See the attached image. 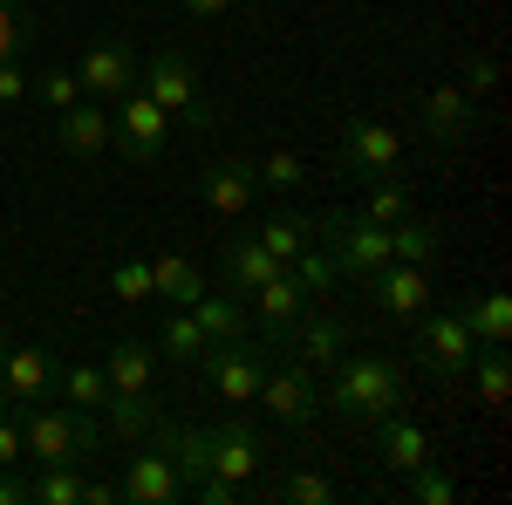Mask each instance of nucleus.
Returning <instances> with one entry per match:
<instances>
[{"instance_id": "f257e3e1", "label": "nucleus", "mask_w": 512, "mask_h": 505, "mask_svg": "<svg viewBox=\"0 0 512 505\" xmlns=\"http://www.w3.org/2000/svg\"><path fill=\"white\" fill-rule=\"evenodd\" d=\"M21 424V458L28 465H96L103 458V424L76 403H14Z\"/></svg>"}, {"instance_id": "f03ea898", "label": "nucleus", "mask_w": 512, "mask_h": 505, "mask_svg": "<svg viewBox=\"0 0 512 505\" xmlns=\"http://www.w3.org/2000/svg\"><path fill=\"white\" fill-rule=\"evenodd\" d=\"M321 410H335L355 430H376L390 410H403V369L390 355H342L321 389Z\"/></svg>"}, {"instance_id": "7ed1b4c3", "label": "nucleus", "mask_w": 512, "mask_h": 505, "mask_svg": "<svg viewBox=\"0 0 512 505\" xmlns=\"http://www.w3.org/2000/svg\"><path fill=\"white\" fill-rule=\"evenodd\" d=\"M137 89H144V96H151V103H158L171 123H192V130H205V123L219 117V110H212V96L198 89V69L178 55V48L151 55V62L137 69Z\"/></svg>"}, {"instance_id": "20e7f679", "label": "nucleus", "mask_w": 512, "mask_h": 505, "mask_svg": "<svg viewBox=\"0 0 512 505\" xmlns=\"http://www.w3.org/2000/svg\"><path fill=\"white\" fill-rule=\"evenodd\" d=\"M110 123H117V130H110V151H123L130 164H158V157L171 151V130H178L144 89H123V103H117Z\"/></svg>"}, {"instance_id": "39448f33", "label": "nucleus", "mask_w": 512, "mask_h": 505, "mask_svg": "<svg viewBox=\"0 0 512 505\" xmlns=\"http://www.w3.org/2000/svg\"><path fill=\"white\" fill-rule=\"evenodd\" d=\"M198 362H205V376H212V389L226 403H253L260 383H267V369H274V349H253L246 335H233V342H205Z\"/></svg>"}, {"instance_id": "423d86ee", "label": "nucleus", "mask_w": 512, "mask_h": 505, "mask_svg": "<svg viewBox=\"0 0 512 505\" xmlns=\"http://www.w3.org/2000/svg\"><path fill=\"white\" fill-rule=\"evenodd\" d=\"M472 355H478V342L465 335V321H458V308H424L417 314V362L431 369L437 383H458L465 369H472Z\"/></svg>"}, {"instance_id": "0eeeda50", "label": "nucleus", "mask_w": 512, "mask_h": 505, "mask_svg": "<svg viewBox=\"0 0 512 505\" xmlns=\"http://www.w3.org/2000/svg\"><path fill=\"white\" fill-rule=\"evenodd\" d=\"M335 157H342V171L362 178V185H396L403 178V137H396L390 123H349Z\"/></svg>"}, {"instance_id": "6e6552de", "label": "nucleus", "mask_w": 512, "mask_h": 505, "mask_svg": "<svg viewBox=\"0 0 512 505\" xmlns=\"http://www.w3.org/2000/svg\"><path fill=\"white\" fill-rule=\"evenodd\" d=\"M117 492H123V505H178L185 499V478H178L164 444H137V458L123 465Z\"/></svg>"}, {"instance_id": "1a4fd4ad", "label": "nucleus", "mask_w": 512, "mask_h": 505, "mask_svg": "<svg viewBox=\"0 0 512 505\" xmlns=\"http://www.w3.org/2000/svg\"><path fill=\"white\" fill-rule=\"evenodd\" d=\"M253 403H260L280 430H308L321 417V389L308 383V369H301V362H294V369H267V383H260Z\"/></svg>"}, {"instance_id": "9d476101", "label": "nucleus", "mask_w": 512, "mask_h": 505, "mask_svg": "<svg viewBox=\"0 0 512 505\" xmlns=\"http://www.w3.org/2000/svg\"><path fill=\"white\" fill-rule=\"evenodd\" d=\"M260 465H267V437L253 430V417H226V424L212 430V471H219V478L253 485Z\"/></svg>"}, {"instance_id": "9b49d317", "label": "nucleus", "mask_w": 512, "mask_h": 505, "mask_svg": "<svg viewBox=\"0 0 512 505\" xmlns=\"http://www.w3.org/2000/svg\"><path fill=\"white\" fill-rule=\"evenodd\" d=\"M424 144H431L437 157H451V151H465L472 144V130H478V103H465L458 89H431L424 96Z\"/></svg>"}, {"instance_id": "f8f14e48", "label": "nucleus", "mask_w": 512, "mask_h": 505, "mask_svg": "<svg viewBox=\"0 0 512 505\" xmlns=\"http://www.w3.org/2000/svg\"><path fill=\"white\" fill-rule=\"evenodd\" d=\"M246 308L260 314V342H274V349H280V342H287V328H294V321H301V308H308V287L280 267L267 287H253V294H246Z\"/></svg>"}, {"instance_id": "ddd939ff", "label": "nucleus", "mask_w": 512, "mask_h": 505, "mask_svg": "<svg viewBox=\"0 0 512 505\" xmlns=\"http://www.w3.org/2000/svg\"><path fill=\"white\" fill-rule=\"evenodd\" d=\"M137 48L130 41H96L89 55L76 62V82H82V96H123V89H137Z\"/></svg>"}, {"instance_id": "4468645a", "label": "nucleus", "mask_w": 512, "mask_h": 505, "mask_svg": "<svg viewBox=\"0 0 512 505\" xmlns=\"http://www.w3.org/2000/svg\"><path fill=\"white\" fill-rule=\"evenodd\" d=\"M362 287L376 294V308L390 314V321H417V314L431 308V280H424V267H403V260L376 267L369 280H362Z\"/></svg>"}, {"instance_id": "2eb2a0df", "label": "nucleus", "mask_w": 512, "mask_h": 505, "mask_svg": "<svg viewBox=\"0 0 512 505\" xmlns=\"http://www.w3.org/2000/svg\"><path fill=\"white\" fill-rule=\"evenodd\" d=\"M253 192H260V178H253V164H246V157H219V164L198 178V205H205V212H219V219H239V212L253 205Z\"/></svg>"}, {"instance_id": "dca6fc26", "label": "nucleus", "mask_w": 512, "mask_h": 505, "mask_svg": "<svg viewBox=\"0 0 512 505\" xmlns=\"http://www.w3.org/2000/svg\"><path fill=\"white\" fill-rule=\"evenodd\" d=\"M55 376H62V362L48 349H7L0 355V389L14 403H48L55 396Z\"/></svg>"}, {"instance_id": "f3484780", "label": "nucleus", "mask_w": 512, "mask_h": 505, "mask_svg": "<svg viewBox=\"0 0 512 505\" xmlns=\"http://www.w3.org/2000/svg\"><path fill=\"white\" fill-rule=\"evenodd\" d=\"M280 349H294L301 369H335V362L349 355V328H342L335 314H315V321L301 314V321L287 328V342H280Z\"/></svg>"}, {"instance_id": "a211bd4d", "label": "nucleus", "mask_w": 512, "mask_h": 505, "mask_svg": "<svg viewBox=\"0 0 512 505\" xmlns=\"http://www.w3.org/2000/svg\"><path fill=\"white\" fill-rule=\"evenodd\" d=\"M110 110H96V96L89 103H69V110H55V144L69 157H103L110 151Z\"/></svg>"}, {"instance_id": "6ab92c4d", "label": "nucleus", "mask_w": 512, "mask_h": 505, "mask_svg": "<svg viewBox=\"0 0 512 505\" xmlns=\"http://www.w3.org/2000/svg\"><path fill=\"white\" fill-rule=\"evenodd\" d=\"M103 376H110V396H144L158 383V342H117L103 355Z\"/></svg>"}, {"instance_id": "aec40b11", "label": "nucleus", "mask_w": 512, "mask_h": 505, "mask_svg": "<svg viewBox=\"0 0 512 505\" xmlns=\"http://www.w3.org/2000/svg\"><path fill=\"white\" fill-rule=\"evenodd\" d=\"M458 321H465V335H472L478 349H506L512 335V301L492 287V294H472V301H458Z\"/></svg>"}, {"instance_id": "412c9836", "label": "nucleus", "mask_w": 512, "mask_h": 505, "mask_svg": "<svg viewBox=\"0 0 512 505\" xmlns=\"http://www.w3.org/2000/svg\"><path fill=\"white\" fill-rule=\"evenodd\" d=\"M376 444H383V465H396V471H417L424 458H431V437L417 430L410 410H390V417L376 424Z\"/></svg>"}, {"instance_id": "4be33fe9", "label": "nucleus", "mask_w": 512, "mask_h": 505, "mask_svg": "<svg viewBox=\"0 0 512 505\" xmlns=\"http://www.w3.org/2000/svg\"><path fill=\"white\" fill-rule=\"evenodd\" d=\"M219 267H226V287H233V294H253V287H267V280L280 273V260L260 246V239H226Z\"/></svg>"}, {"instance_id": "5701e85b", "label": "nucleus", "mask_w": 512, "mask_h": 505, "mask_svg": "<svg viewBox=\"0 0 512 505\" xmlns=\"http://www.w3.org/2000/svg\"><path fill=\"white\" fill-rule=\"evenodd\" d=\"M198 294H205V273H198L185 253L151 260V301H164V308H192Z\"/></svg>"}, {"instance_id": "b1692460", "label": "nucleus", "mask_w": 512, "mask_h": 505, "mask_svg": "<svg viewBox=\"0 0 512 505\" xmlns=\"http://www.w3.org/2000/svg\"><path fill=\"white\" fill-rule=\"evenodd\" d=\"M192 321L205 328V342H233V335H246V294H233V287L212 294V287H205L192 301Z\"/></svg>"}, {"instance_id": "393cba45", "label": "nucleus", "mask_w": 512, "mask_h": 505, "mask_svg": "<svg viewBox=\"0 0 512 505\" xmlns=\"http://www.w3.org/2000/svg\"><path fill=\"white\" fill-rule=\"evenodd\" d=\"M55 389H62V403H76V410H103V403H110V376H103L96 362H62Z\"/></svg>"}, {"instance_id": "a878e982", "label": "nucleus", "mask_w": 512, "mask_h": 505, "mask_svg": "<svg viewBox=\"0 0 512 505\" xmlns=\"http://www.w3.org/2000/svg\"><path fill=\"white\" fill-rule=\"evenodd\" d=\"M28 505H82V465H35Z\"/></svg>"}, {"instance_id": "bb28decb", "label": "nucleus", "mask_w": 512, "mask_h": 505, "mask_svg": "<svg viewBox=\"0 0 512 505\" xmlns=\"http://www.w3.org/2000/svg\"><path fill=\"white\" fill-rule=\"evenodd\" d=\"M253 239H260V246L274 253L280 267H287V260H301V253L315 246V226H308V219H294V212H280V219H267V226H260Z\"/></svg>"}, {"instance_id": "cd10ccee", "label": "nucleus", "mask_w": 512, "mask_h": 505, "mask_svg": "<svg viewBox=\"0 0 512 505\" xmlns=\"http://www.w3.org/2000/svg\"><path fill=\"white\" fill-rule=\"evenodd\" d=\"M103 417H110V430H117V437L144 444V437H151V424H158V403H151V389H144V396H110V403H103Z\"/></svg>"}, {"instance_id": "c85d7f7f", "label": "nucleus", "mask_w": 512, "mask_h": 505, "mask_svg": "<svg viewBox=\"0 0 512 505\" xmlns=\"http://www.w3.org/2000/svg\"><path fill=\"white\" fill-rule=\"evenodd\" d=\"M158 355H171V362H198V355H205V328L192 321V308H171V314H164Z\"/></svg>"}, {"instance_id": "c756f323", "label": "nucleus", "mask_w": 512, "mask_h": 505, "mask_svg": "<svg viewBox=\"0 0 512 505\" xmlns=\"http://www.w3.org/2000/svg\"><path fill=\"white\" fill-rule=\"evenodd\" d=\"M390 260H403V267H431L437 260V226H424V219H396L390 226Z\"/></svg>"}, {"instance_id": "7c9ffc66", "label": "nucleus", "mask_w": 512, "mask_h": 505, "mask_svg": "<svg viewBox=\"0 0 512 505\" xmlns=\"http://www.w3.org/2000/svg\"><path fill=\"white\" fill-rule=\"evenodd\" d=\"M465 376H478V403H485V410H499V403L512 396V369H506V349H478Z\"/></svg>"}, {"instance_id": "2f4dec72", "label": "nucleus", "mask_w": 512, "mask_h": 505, "mask_svg": "<svg viewBox=\"0 0 512 505\" xmlns=\"http://www.w3.org/2000/svg\"><path fill=\"white\" fill-rule=\"evenodd\" d=\"M253 178H260L267 192H301V185H308V164H301L294 151H267V157H260V171H253Z\"/></svg>"}, {"instance_id": "473e14b6", "label": "nucleus", "mask_w": 512, "mask_h": 505, "mask_svg": "<svg viewBox=\"0 0 512 505\" xmlns=\"http://www.w3.org/2000/svg\"><path fill=\"white\" fill-rule=\"evenodd\" d=\"M417 212V198L403 192V178L396 185H376V192L362 198V219H376V226H396V219H410Z\"/></svg>"}, {"instance_id": "72a5a7b5", "label": "nucleus", "mask_w": 512, "mask_h": 505, "mask_svg": "<svg viewBox=\"0 0 512 505\" xmlns=\"http://www.w3.org/2000/svg\"><path fill=\"white\" fill-rule=\"evenodd\" d=\"M28 89H35L48 110H69V103H82V82L76 69H41V76H28Z\"/></svg>"}, {"instance_id": "f704fd0d", "label": "nucleus", "mask_w": 512, "mask_h": 505, "mask_svg": "<svg viewBox=\"0 0 512 505\" xmlns=\"http://www.w3.org/2000/svg\"><path fill=\"white\" fill-rule=\"evenodd\" d=\"M110 294H117V301H151V260H137V253L117 260V267H110Z\"/></svg>"}, {"instance_id": "c9c22d12", "label": "nucleus", "mask_w": 512, "mask_h": 505, "mask_svg": "<svg viewBox=\"0 0 512 505\" xmlns=\"http://www.w3.org/2000/svg\"><path fill=\"white\" fill-rule=\"evenodd\" d=\"M287 273H294V280H301V287H308V294H328V287H335V280H342V273H335V260H328V253H321V246H308V253H301V260H287Z\"/></svg>"}, {"instance_id": "e433bc0d", "label": "nucleus", "mask_w": 512, "mask_h": 505, "mask_svg": "<svg viewBox=\"0 0 512 505\" xmlns=\"http://www.w3.org/2000/svg\"><path fill=\"white\" fill-rule=\"evenodd\" d=\"M280 499H294V505H328V499H335V485H328L321 471H287V478H280Z\"/></svg>"}, {"instance_id": "4c0bfd02", "label": "nucleus", "mask_w": 512, "mask_h": 505, "mask_svg": "<svg viewBox=\"0 0 512 505\" xmlns=\"http://www.w3.org/2000/svg\"><path fill=\"white\" fill-rule=\"evenodd\" d=\"M410 499H424V505H451V499H458V485H451V478H444V471L424 458V465L410 471Z\"/></svg>"}, {"instance_id": "58836bf2", "label": "nucleus", "mask_w": 512, "mask_h": 505, "mask_svg": "<svg viewBox=\"0 0 512 505\" xmlns=\"http://www.w3.org/2000/svg\"><path fill=\"white\" fill-rule=\"evenodd\" d=\"M451 89H458L465 103H485V96L499 89V62H465V76L451 82Z\"/></svg>"}, {"instance_id": "ea45409f", "label": "nucleus", "mask_w": 512, "mask_h": 505, "mask_svg": "<svg viewBox=\"0 0 512 505\" xmlns=\"http://www.w3.org/2000/svg\"><path fill=\"white\" fill-rule=\"evenodd\" d=\"M28 48V14L14 0H0V55H21Z\"/></svg>"}, {"instance_id": "a19ab883", "label": "nucleus", "mask_w": 512, "mask_h": 505, "mask_svg": "<svg viewBox=\"0 0 512 505\" xmlns=\"http://www.w3.org/2000/svg\"><path fill=\"white\" fill-rule=\"evenodd\" d=\"M239 492H246V485H233V478H219V471H205V478H192V499H198V505H239Z\"/></svg>"}, {"instance_id": "79ce46f5", "label": "nucleus", "mask_w": 512, "mask_h": 505, "mask_svg": "<svg viewBox=\"0 0 512 505\" xmlns=\"http://www.w3.org/2000/svg\"><path fill=\"white\" fill-rule=\"evenodd\" d=\"M28 96V69H21V55H0V103H21Z\"/></svg>"}, {"instance_id": "37998d69", "label": "nucleus", "mask_w": 512, "mask_h": 505, "mask_svg": "<svg viewBox=\"0 0 512 505\" xmlns=\"http://www.w3.org/2000/svg\"><path fill=\"white\" fill-rule=\"evenodd\" d=\"M7 465H28V458H21V424H14V417H0V471Z\"/></svg>"}, {"instance_id": "c03bdc74", "label": "nucleus", "mask_w": 512, "mask_h": 505, "mask_svg": "<svg viewBox=\"0 0 512 505\" xmlns=\"http://www.w3.org/2000/svg\"><path fill=\"white\" fill-rule=\"evenodd\" d=\"M0 505H28V478H21L14 465L0 471Z\"/></svg>"}, {"instance_id": "a18cd8bd", "label": "nucleus", "mask_w": 512, "mask_h": 505, "mask_svg": "<svg viewBox=\"0 0 512 505\" xmlns=\"http://www.w3.org/2000/svg\"><path fill=\"white\" fill-rule=\"evenodd\" d=\"M82 505H123V492L103 485V478H82Z\"/></svg>"}, {"instance_id": "49530a36", "label": "nucleus", "mask_w": 512, "mask_h": 505, "mask_svg": "<svg viewBox=\"0 0 512 505\" xmlns=\"http://www.w3.org/2000/svg\"><path fill=\"white\" fill-rule=\"evenodd\" d=\"M185 7H192L198 21H212V14H226V7H233V0H185Z\"/></svg>"}, {"instance_id": "de8ad7c7", "label": "nucleus", "mask_w": 512, "mask_h": 505, "mask_svg": "<svg viewBox=\"0 0 512 505\" xmlns=\"http://www.w3.org/2000/svg\"><path fill=\"white\" fill-rule=\"evenodd\" d=\"M0 417H14V396H7V389H0Z\"/></svg>"}, {"instance_id": "09e8293b", "label": "nucleus", "mask_w": 512, "mask_h": 505, "mask_svg": "<svg viewBox=\"0 0 512 505\" xmlns=\"http://www.w3.org/2000/svg\"><path fill=\"white\" fill-rule=\"evenodd\" d=\"M0 355H7V342H0Z\"/></svg>"}]
</instances>
